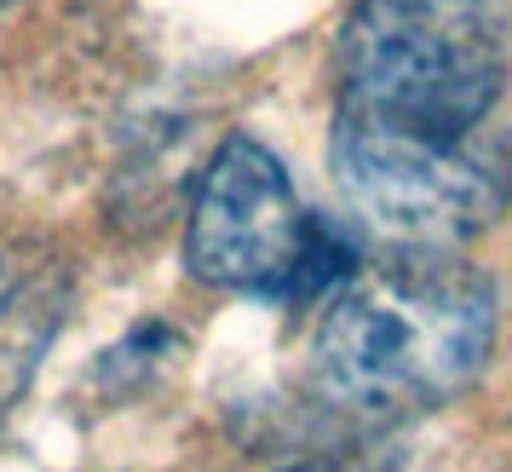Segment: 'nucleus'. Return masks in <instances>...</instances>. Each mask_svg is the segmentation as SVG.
Here are the masks:
<instances>
[{
  "label": "nucleus",
  "instance_id": "obj_1",
  "mask_svg": "<svg viewBox=\"0 0 512 472\" xmlns=\"http://www.w3.org/2000/svg\"><path fill=\"white\" fill-rule=\"evenodd\" d=\"M495 323V283L455 248H392L328 288L305 386L351 421H415L484 375Z\"/></svg>",
  "mask_w": 512,
  "mask_h": 472
},
{
  "label": "nucleus",
  "instance_id": "obj_2",
  "mask_svg": "<svg viewBox=\"0 0 512 472\" xmlns=\"http://www.w3.org/2000/svg\"><path fill=\"white\" fill-rule=\"evenodd\" d=\"M507 0H357L334 41V127L397 144L478 139L507 93Z\"/></svg>",
  "mask_w": 512,
  "mask_h": 472
},
{
  "label": "nucleus",
  "instance_id": "obj_3",
  "mask_svg": "<svg viewBox=\"0 0 512 472\" xmlns=\"http://www.w3.org/2000/svg\"><path fill=\"white\" fill-rule=\"evenodd\" d=\"M328 167L346 208L386 248H461L512 202V133L495 121L466 144H397L334 127Z\"/></svg>",
  "mask_w": 512,
  "mask_h": 472
},
{
  "label": "nucleus",
  "instance_id": "obj_4",
  "mask_svg": "<svg viewBox=\"0 0 512 472\" xmlns=\"http://www.w3.org/2000/svg\"><path fill=\"white\" fill-rule=\"evenodd\" d=\"M311 213L300 208V190L277 162L271 144L254 133L219 139L185 213V271L196 283L225 294H288L300 265Z\"/></svg>",
  "mask_w": 512,
  "mask_h": 472
},
{
  "label": "nucleus",
  "instance_id": "obj_5",
  "mask_svg": "<svg viewBox=\"0 0 512 472\" xmlns=\"http://www.w3.org/2000/svg\"><path fill=\"white\" fill-rule=\"evenodd\" d=\"M64 306H70L64 265L47 254L0 248V409L24 398L35 363L58 340Z\"/></svg>",
  "mask_w": 512,
  "mask_h": 472
},
{
  "label": "nucleus",
  "instance_id": "obj_6",
  "mask_svg": "<svg viewBox=\"0 0 512 472\" xmlns=\"http://www.w3.org/2000/svg\"><path fill=\"white\" fill-rule=\"evenodd\" d=\"M277 472H351L340 461H294V467H277Z\"/></svg>",
  "mask_w": 512,
  "mask_h": 472
},
{
  "label": "nucleus",
  "instance_id": "obj_7",
  "mask_svg": "<svg viewBox=\"0 0 512 472\" xmlns=\"http://www.w3.org/2000/svg\"><path fill=\"white\" fill-rule=\"evenodd\" d=\"M0 12H6V0H0Z\"/></svg>",
  "mask_w": 512,
  "mask_h": 472
}]
</instances>
